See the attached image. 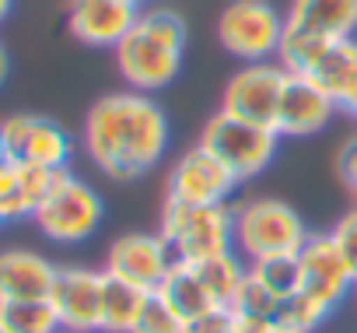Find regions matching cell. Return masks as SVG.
<instances>
[{"mask_svg":"<svg viewBox=\"0 0 357 333\" xmlns=\"http://www.w3.org/2000/svg\"><path fill=\"white\" fill-rule=\"evenodd\" d=\"M8 77H11V57H8V46L0 43V88L8 84Z\"/></svg>","mask_w":357,"mask_h":333,"instance_id":"cell-28","label":"cell"},{"mask_svg":"<svg viewBox=\"0 0 357 333\" xmlns=\"http://www.w3.org/2000/svg\"><path fill=\"white\" fill-rule=\"evenodd\" d=\"M238 176L228 165L211 154L204 144L186 147L172 161V169L165 176V200L178 204H231L238 190Z\"/></svg>","mask_w":357,"mask_h":333,"instance_id":"cell-10","label":"cell"},{"mask_svg":"<svg viewBox=\"0 0 357 333\" xmlns=\"http://www.w3.org/2000/svg\"><path fill=\"white\" fill-rule=\"evenodd\" d=\"M8 140V161H25V165H39V169H53L63 172L70 169L74 158V140L70 133L39 112H15L0 123Z\"/></svg>","mask_w":357,"mask_h":333,"instance_id":"cell-12","label":"cell"},{"mask_svg":"<svg viewBox=\"0 0 357 333\" xmlns=\"http://www.w3.org/2000/svg\"><path fill=\"white\" fill-rule=\"evenodd\" d=\"M56 172L39 169L25 161H4L0 165V225L32 218L36 207L46 200Z\"/></svg>","mask_w":357,"mask_h":333,"instance_id":"cell-19","label":"cell"},{"mask_svg":"<svg viewBox=\"0 0 357 333\" xmlns=\"http://www.w3.org/2000/svg\"><path fill=\"white\" fill-rule=\"evenodd\" d=\"M284 84H287V67L280 60L242 64V71H235L225 84L221 112H231L259 126H273L284 98Z\"/></svg>","mask_w":357,"mask_h":333,"instance_id":"cell-11","label":"cell"},{"mask_svg":"<svg viewBox=\"0 0 357 333\" xmlns=\"http://www.w3.org/2000/svg\"><path fill=\"white\" fill-rule=\"evenodd\" d=\"M32 221L50 242L81 246L102 228L105 204H102V197H98V190L91 183H84L81 176L63 169V172H56L46 200L36 207Z\"/></svg>","mask_w":357,"mask_h":333,"instance_id":"cell-6","label":"cell"},{"mask_svg":"<svg viewBox=\"0 0 357 333\" xmlns=\"http://www.w3.org/2000/svg\"><path fill=\"white\" fill-rule=\"evenodd\" d=\"M172 267H175V253L161 232H126L109 242L102 270L126 284H137L140 291H158Z\"/></svg>","mask_w":357,"mask_h":333,"instance_id":"cell-13","label":"cell"},{"mask_svg":"<svg viewBox=\"0 0 357 333\" xmlns=\"http://www.w3.org/2000/svg\"><path fill=\"white\" fill-rule=\"evenodd\" d=\"M133 333H186V319L178 316L158 291H151V298H147Z\"/></svg>","mask_w":357,"mask_h":333,"instance_id":"cell-24","label":"cell"},{"mask_svg":"<svg viewBox=\"0 0 357 333\" xmlns=\"http://www.w3.org/2000/svg\"><path fill=\"white\" fill-rule=\"evenodd\" d=\"M354 295H357V288H354Z\"/></svg>","mask_w":357,"mask_h":333,"instance_id":"cell-35","label":"cell"},{"mask_svg":"<svg viewBox=\"0 0 357 333\" xmlns=\"http://www.w3.org/2000/svg\"><path fill=\"white\" fill-rule=\"evenodd\" d=\"M140 8L126 0H70L67 4V29L81 46L91 50H116L126 32L133 29Z\"/></svg>","mask_w":357,"mask_h":333,"instance_id":"cell-16","label":"cell"},{"mask_svg":"<svg viewBox=\"0 0 357 333\" xmlns=\"http://www.w3.org/2000/svg\"><path fill=\"white\" fill-rule=\"evenodd\" d=\"M56 263L36 249H0V302L50 298Z\"/></svg>","mask_w":357,"mask_h":333,"instance_id":"cell-18","label":"cell"},{"mask_svg":"<svg viewBox=\"0 0 357 333\" xmlns=\"http://www.w3.org/2000/svg\"><path fill=\"white\" fill-rule=\"evenodd\" d=\"M0 333H8V330H4V326H0Z\"/></svg>","mask_w":357,"mask_h":333,"instance_id":"cell-34","label":"cell"},{"mask_svg":"<svg viewBox=\"0 0 357 333\" xmlns=\"http://www.w3.org/2000/svg\"><path fill=\"white\" fill-rule=\"evenodd\" d=\"M126 4H137V8H147V0H126Z\"/></svg>","mask_w":357,"mask_h":333,"instance_id":"cell-32","label":"cell"},{"mask_svg":"<svg viewBox=\"0 0 357 333\" xmlns=\"http://www.w3.org/2000/svg\"><path fill=\"white\" fill-rule=\"evenodd\" d=\"M329 235L336 239V246L343 249V256L350 260V267H354V274H357V204L329 228Z\"/></svg>","mask_w":357,"mask_h":333,"instance_id":"cell-26","label":"cell"},{"mask_svg":"<svg viewBox=\"0 0 357 333\" xmlns=\"http://www.w3.org/2000/svg\"><path fill=\"white\" fill-rule=\"evenodd\" d=\"M336 172H340L343 186L350 190V197L357 204V137L340 144V151H336Z\"/></svg>","mask_w":357,"mask_h":333,"instance_id":"cell-27","label":"cell"},{"mask_svg":"<svg viewBox=\"0 0 357 333\" xmlns=\"http://www.w3.org/2000/svg\"><path fill=\"white\" fill-rule=\"evenodd\" d=\"M214 32L228 57L242 64H263L280 57L287 22L270 0H228L214 22Z\"/></svg>","mask_w":357,"mask_h":333,"instance_id":"cell-8","label":"cell"},{"mask_svg":"<svg viewBox=\"0 0 357 333\" xmlns=\"http://www.w3.org/2000/svg\"><path fill=\"white\" fill-rule=\"evenodd\" d=\"M350 116H354V123H357V109H354V112H350Z\"/></svg>","mask_w":357,"mask_h":333,"instance_id":"cell-33","label":"cell"},{"mask_svg":"<svg viewBox=\"0 0 357 333\" xmlns=\"http://www.w3.org/2000/svg\"><path fill=\"white\" fill-rule=\"evenodd\" d=\"M158 295L186 319V326L221 309V305L214 302V295L207 291V284L200 281L197 267H193V263H183V260H175V267L168 270V277H165V284L158 288Z\"/></svg>","mask_w":357,"mask_h":333,"instance_id":"cell-20","label":"cell"},{"mask_svg":"<svg viewBox=\"0 0 357 333\" xmlns=\"http://www.w3.org/2000/svg\"><path fill=\"white\" fill-rule=\"evenodd\" d=\"M291 74L315 81L340 112L357 109V39H333V43H305L287 39L277 57Z\"/></svg>","mask_w":357,"mask_h":333,"instance_id":"cell-7","label":"cell"},{"mask_svg":"<svg viewBox=\"0 0 357 333\" xmlns=\"http://www.w3.org/2000/svg\"><path fill=\"white\" fill-rule=\"evenodd\" d=\"M175 260L200 263L235 249V204H178L165 200L161 228Z\"/></svg>","mask_w":357,"mask_h":333,"instance_id":"cell-5","label":"cell"},{"mask_svg":"<svg viewBox=\"0 0 357 333\" xmlns=\"http://www.w3.org/2000/svg\"><path fill=\"white\" fill-rule=\"evenodd\" d=\"M256 333H298V330H291V326H256Z\"/></svg>","mask_w":357,"mask_h":333,"instance_id":"cell-30","label":"cell"},{"mask_svg":"<svg viewBox=\"0 0 357 333\" xmlns=\"http://www.w3.org/2000/svg\"><path fill=\"white\" fill-rule=\"evenodd\" d=\"M197 144H204L211 154H218L238 176V183L263 176L280 151V137H277L273 126H259V123L238 119V116L221 112V109L204 123Z\"/></svg>","mask_w":357,"mask_h":333,"instance_id":"cell-9","label":"cell"},{"mask_svg":"<svg viewBox=\"0 0 357 333\" xmlns=\"http://www.w3.org/2000/svg\"><path fill=\"white\" fill-rule=\"evenodd\" d=\"M102 288H105V270L91 267L56 270L50 305L56 309L63 333H102Z\"/></svg>","mask_w":357,"mask_h":333,"instance_id":"cell-14","label":"cell"},{"mask_svg":"<svg viewBox=\"0 0 357 333\" xmlns=\"http://www.w3.org/2000/svg\"><path fill=\"white\" fill-rule=\"evenodd\" d=\"M305 218L280 197H252L235 204V253L249 263L298 256L308 242Z\"/></svg>","mask_w":357,"mask_h":333,"instance_id":"cell-4","label":"cell"},{"mask_svg":"<svg viewBox=\"0 0 357 333\" xmlns=\"http://www.w3.org/2000/svg\"><path fill=\"white\" fill-rule=\"evenodd\" d=\"M357 288V274L329 232L308 235L298 253V295L284 312V326L315 333Z\"/></svg>","mask_w":357,"mask_h":333,"instance_id":"cell-3","label":"cell"},{"mask_svg":"<svg viewBox=\"0 0 357 333\" xmlns=\"http://www.w3.org/2000/svg\"><path fill=\"white\" fill-rule=\"evenodd\" d=\"M81 140L84 154L102 176L116 183H133L165 161L172 123L147 91L126 88L102 95L88 109Z\"/></svg>","mask_w":357,"mask_h":333,"instance_id":"cell-1","label":"cell"},{"mask_svg":"<svg viewBox=\"0 0 357 333\" xmlns=\"http://www.w3.org/2000/svg\"><path fill=\"white\" fill-rule=\"evenodd\" d=\"M0 326H4L8 333H63L50 298L0 302Z\"/></svg>","mask_w":357,"mask_h":333,"instance_id":"cell-23","label":"cell"},{"mask_svg":"<svg viewBox=\"0 0 357 333\" xmlns=\"http://www.w3.org/2000/svg\"><path fill=\"white\" fill-rule=\"evenodd\" d=\"M287 39L305 43H333L357 36V0H291L287 11Z\"/></svg>","mask_w":357,"mask_h":333,"instance_id":"cell-17","label":"cell"},{"mask_svg":"<svg viewBox=\"0 0 357 333\" xmlns=\"http://www.w3.org/2000/svg\"><path fill=\"white\" fill-rule=\"evenodd\" d=\"M186 333H256V326H249L235 309H218V312L190 323Z\"/></svg>","mask_w":357,"mask_h":333,"instance_id":"cell-25","label":"cell"},{"mask_svg":"<svg viewBox=\"0 0 357 333\" xmlns=\"http://www.w3.org/2000/svg\"><path fill=\"white\" fill-rule=\"evenodd\" d=\"M151 291H140L137 284H126L119 277L105 274L102 288V333H133Z\"/></svg>","mask_w":357,"mask_h":333,"instance_id":"cell-21","label":"cell"},{"mask_svg":"<svg viewBox=\"0 0 357 333\" xmlns=\"http://www.w3.org/2000/svg\"><path fill=\"white\" fill-rule=\"evenodd\" d=\"M11 11H15V0H0V25L11 18Z\"/></svg>","mask_w":357,"mask_h":333,"instance_id":"cell-29","label":"cell"},{"mask_svg":"<svg viewBox=\"0 0 357 333\" xmlns=\"http://www.w3.org/2000/svg\"><path fill=\"white\" fill-rule=\"evenodd\" d=\"M8 161V140H4V130H0V165Z\"/></svg>","mask_w":357,"mask_h":333,"instance_id":"cell-31","label":"cell"},{"mask_svg":"<svg viewBox=\"0 0 357 333\" xmlns=\"http://www.w3.org/2000/svg\"><path fill=\"white\" fill-rule=\"evenodd\" d=\"M336 102L308 77L301 74H291L287 71V84H284V98H280V109H277V137L280 140H298V137H315L322 133L333 116H336Z\"/></svg>","mask_w":357,"mask_h":333,"instance_id":"cell-15","label":"cell"},{"mask_svg":"<svg viewBox=\"0 0 357 333\" xmlns=\"http://www.w3.org/2000/svg\"><path fill=\"white\" fill-rule=\"evenodd\" d=\"M193 267H197L200 281L207 284V291L214 295V302L221 309H231L235 298H238V291H242V284H245V277H249V260L242 253L228 249V253L207 256V260H200Z\"/></svg>","mask_w":357,"mask_h":333,"instance_id":"cell-22","label":"cell"},{"mask_svg":"<svg viewBox=\"0 0 357 333\" xmlns=\"http://www.w3.org/2000/svg\"><path fill=\"white\" fill-rule=\"evenodd\" d=\"M186 43H190V25L175 8L168 4L140 8L133 29L112 50L116 71L133 91H147V95L161 91L183 71Z\"/></svg>","mask_w":357,"mask_h":333,"instance_id":"cell-2","label":"cell"}]
</instances>
